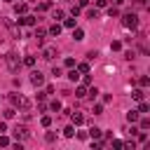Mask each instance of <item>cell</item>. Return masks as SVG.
Masks as SVG:
<instances>
[{
  "mask_svg": "<svg viewBox=\"0 0 150 150\" xmlns=\"http://www.w3.org/2000/svg\"><path fill=\"white\" fill-rule=\"evenodd\" d=\"M19 23H21V26H35V23H38V19H35L33 14H21Z\"/></svg>",
  "mask_w": 150,
  "mask_h": 150,
  "instance_id": "6",
  "label": "cell"
},
{
  "mask_svg": "<svg viewBox=\"0 0 150 150\" xmlns=\"http://www.w3.org/2000/svg\"><path fill=\"white\" fill-rule=\"evenodd\" d=\"M63 66H66V68H75V59H70V56H68V59L63 61Z\"/></svg>",
  "mask_w": 150,
  "mask_h": 150,
  "instance_id": "38",
  "label": "cell"
},
{
  "mask_svg": "<svg viewBox=\"0 0 150 150\" xmlns=\"http://www.w3.org/2000/svg\"><path fill=\"white\" fill-rule=\"evenodd\" d=\"M49 108H52L54 112H59V110H61V101H52V103H49Z\"/></svg>",
  "mask_w": 150,
  "mask_h": 150,
  "instance_id": "33",
  "label": "cell"
},
{
  "mask_svg": "<svg viewBox=\"0 0 150 150\" xmlns=\"http://www.w3.org/2000/svg\"><path fill=\"white\" fill-rule=\"evenodd\" d=\"M124 59H127V61H131V59H134V52H131V49H129V52H124Z\"/></svg>",
  "mask_w": 150,
  "mask_h": 150,
  "instance_id": "43",
  "label": "cell"
},
{
  "mask_svg": "<svg viewBox=\"0 0 150 150\" xmlns=\"http://www.w3.org/2000/svg\"><path fill=\"white\" fill-rule=\"evenodd\" d=\"M21 63H23V66H28V68H33V66H35V56H30V54H28V56H23V59H21Z\"/></svg>",
  "mask_w": 150,
  "mask_h": 150,
  "instance_id": "18",
  "label": "cell"
},
{
  "mask_svg": "<svg viewBox=\"0 0 150 150\" xmlns=\"http://www.w3.org/2000/svg\"><path fill=\"white\" fill-rule=\"evenodd\" d=\"M40 124H42L45 129H49V127H52V117H49V115H42V117H40Z\"/></svg>",
  "mask_w": 150,
  "mask_h": 150,
  "instance_id": "22",
  "label": "cell"
},
{
  "mask_svg": "<svg viewBox=\"0 0 150 150\" xmlns=\"http://www.w3.org/2000/svg\"><path fill=\"white\" fill-rule=\"evenodd\" d=\"M30 84L33 87H42L45 84V75L40 70H30Z\"/></svg>",
  "mask_w": 150,
  "mask_h": 150,
  "instance_id": "4",
  "label": "cell"
},
{
  "mask_svg": "<svg viewBox=\"0 0 150 150\" xmlns=\"http://www.w3.org/2000/svg\"><path fill=\"white\" fill-rule=\"evenodd\" d=\"M9 103H12L14 108H21V103H23V96H21L19 91H12V94H9Z\"/></svg>",
  "mask_w": 150,
  "mask_h": 150,
  "instance_id": "7",
  "label": "cell"
},
{
  "mask_svg": "<svg viewBox=\"0 0 150 150\" xmlns=\"http://www.w3.org/2000/svg\"><path fill=\"white\" fill-rule=\"evenodd\" d=\"M143 96H145L143 89H134V91H131V98H134V101H143Z\"/></svg>",
  "mask_w": 150,
  "mask_h": 150,
  "instance_id": "20",
  "label": "cell"
},
{
  "mask_svg": "<svg viewBox=\"0 0 150 150\" xmlns=\"http://www.w3.org/2000/svg\"><path fill=\"white\" fill-rule=\"evenodd\" d=\"M75 96H77V98H84V96H87V84L75 87Z\"/></svg>",
  "mask_w": 150,
  "mask_h": 150,
  "instance_id": "16",
  "label": "cell"
},
{
  "mask_svg": "<svg viewBox=\"0 0 150 150\" xmlns=\"http://www.w3.org/2000/svg\"><path fill=\"white\" fill-rule=\"evenodd\" d=\"M73 40H77V42H80V40H84V30L75 26V28H73Z\"/></svg>",
  "mask_w": 150,
  "mask_h": 150,
  "instance_id": "14",
  "label": "cell"
},
{
  "mask_svg": "<svg viewBox=\"0 0 150 150\" xmlns=\"http://www.w3.org/2000/svg\"><path fill=\"white\" fill-rule=\"evenodd\" d=\"M52 19H54V21H63V19H66V12H63V9H54V12H52Z\"/></svg>",
  "mask_w": 150,
  "mask_h": 150,
  "instance_id": "13",
  "label": "cell"
},
{
  "mask_svg": "<svg viewBox=\"0 0 150 150\" xmlns=\"http://www.w3.org/2000/svg\"><path fill=\"white\" fill-rule=\"evenodd\" d=\"M87 96H89V98H96V96H98V89H96V87H89V89H87Z\"/></svg>",
  "mask_w": 150,
  "mask_h": 150,
  "instance_id": "31",
  "label": "cell"
},
{
  "mask_svg": "<svg viewBox=\"0 0 150 150\" xmlns=\"http://www.w3.org/2000/svg\"><path fill=\"white\" fill-rule=\"evenodd\" d=\"M108 14H110V16H117V14H120V9H117L115 5H110V7H108Z\"/></svg>",
  "mask_w": 150,
  "mask_h": 150,
  "instance_id": "37",
  "label": "cell"
},
{
  "mask_svg": "<svg viewBox=\"0 0 150 150\" xmlns=\"http://www.w3.org/2000/svg\"><path fill=\"white\" fill-rule=\"evenodd\" d=\"M2 131H7V124H5V122H0V134H2Z\"/></svg>",
  "mask_w": 150,
  "mask_h": 150,
  "instance_id": "48",
  "label": "cell"
},
{
  "mask_svg": "<svg viewBox=\"0 0 150 150\" xmlns=\"http://www.w3.org/2000/svg\"><path fill=\"white\" fill-rule=\"evenodd\" d=\"M33 38H35V42H38V45L42 47V45H45V38H47V30H45V28H38Z\"/></svg>",
  "mask_w": 150,
  "mask_h": 150,
  "instance_id": "9",
  "label": "cell"
},
{
  "mask_svg": "<svg viewBox=\"0 0 150 150\" xmlns=\"http://www.w3.org/2000/svg\"><path fill=\"white\" fill-rule=\"evenodd\" d=\"M68 80H73V82H77V80H80V73H77V68H70V70H68Z\"/></svg>",
  "mask_w": 150,
  "mask_h": 150,
  "instance_id": "19",
  "label": "cell"
},
{
  "mask_svg": "<svg viewBox=\"0 0 150 150\" xmlns=\"http://www.w3.org/2000/svg\"><path fill=\"white\" fill-rule=\"evenodd\" d=\"M47 9H52V2H49V0H45V2L38 5V12H47Z\"/></svg>",
  "mask_w": 150,
  "mask_h": 150,
  "instance_id": "25",
  "label": "cell"
},
{
  "mask_svg": "<svg viewBox=\"0 0 150 150\" xmlns=\"http://www.w3.org/2000/svg\"><path fill=\"white\" fill-rule=\"evenodd\" d=\"M96 56H98V54H96L94 49H91V52H87V59H89V61H91V59H96Z\"/></svg>",
  "mask_w": 150,
  "mask_h": 150,
  "instance_id": "44",
  "label": "cell"
},
{
  "mask_svg": "<svg viewBox=\"0 0 150 150\" xmlns=\"http://www.w3.org/2000/svg\"><path fill=\"white\" fill-rule=\"evenodd\" d=\"M63 136H66V138H73V136H75V127H73V124H68V127L63 129Z\"/></svg>",
  "mask_w": 150,
  "mask_h": 150,
  "instance_id": "24",
  "label": "cell"
},
{
  "mask_svg": "<svg viewBox=\"0 0 150 150\" xmlns=\"http://www.w3.org/2000/svg\"><path fill=\"white\" fill-rule=\"evenodd\" d=\"M122 23H124V28L136 30V28H138V16H136V12H127V14L122 16Z\"/></svg>",
  "mask_w": 150,
  "mask_h": 150,
  "instance_id": "2",
  "label": "cell"
},
{
  "mask_svg": "<svg viewBox=\"0 0 150 150\" xmlns=\"http://www.w3.org/2000/svg\"><path fill=\"white\" fill-rule=\"evenodd\" d=\"M77 5H80V7H87V5H89V0H77Z\"/></svg>",
  "mask_w": 150,
  "mask_h": 150,
  "instance_id": "47",
  "label": "cell"
},
{
  "mask_svg": "<svg viewBox=\"0 0 150 150\" xmlns=\"http://www.w3.org/2000/svg\"><path fill=\"white\" fill-rule=\"evenodd\" d=\"M68 115H70V120H73V124H75V127L84 124V115H82V112H77V110H70Z\"/></svg>",
  "mask_w": 150,
  "mask_h": 150,
  "instance_id": "8",
  "label": "cell"
},
{
  "mask_svg": "<svg viewBox=\"0 0 150 150\" xmlns=\"http://www.w3.org/2000/svg\"><path fill=\"white\" fill-rule=\"evenodd\" d=\"M134 7L143 9V7H148V0H134Z\"/></svg>",
  "mask_w": 150,
  "mask_h": 150,
  "instance_id": "36",
  "label": "cell"
},
{
  "mask_svg": "<svg viewBox=\"0 0 150 150\" xmlns=\"http://www.w3.org/2000/svg\"><path fill=\"white\" fill-rule=\"evenodd\" d=\"M87 134H89V138H94V141H96V138H101V136H103V131H101V129H98V127H91V129H89V131H87Z\"/></svg>",
  "mask_w": 150,
  "mask_h": 150,
  "instance_id": "12",
  "label": "cell"
},
{
  "mask_svg": "<svg viewBox=\"0 0 150 150\" xmlns=\"http://www.w3.org/2000/svg\"><path fill=\"white\" fill-rule=\"evenodd\" d=\"M110 49H112V52H120V49H122V42H120V40H112V42H110Z\"/></svg>",
  "mask_w": 150,
  "mask_h": 150,
  "instance_id": "29",
  "label": "cell"
},
{
  "mask_svg": "<svg viewBox=\"0 0 150 150\" xmlns=\"http://www.w3.org/2000/svg\"><path fill=\"white\" fill-rule=\"evenodd\" d=\"M110 141H112V138H110ZM112 148H124V143H122V141H112Z\"/></svg>",
  "mask_w": 150,
  "mask_h": 150,
  "instance_id": "46",
  "label": "cell"
},
{
  "mask_svg": "<svg viewBox=\"0 0 150 150\" xmlns=\"http://www.w3.org/2000/svg\"><path fill=\"white\" fill-rule=\"evenodd\" d=\"M138 115H141L138 110H129V112H127V122H131V124L138 122Z\"/></svg>",
  "mask_w": 150,
  "mask_h": 150,
  "instance_id": "17",
  "label": "cell"
},
{
  "mask_svg": "<svg viewBox=\"0 0 150 150\" xmlns=\"http://www.w3.org/2000/svg\"><path fill=\"white\" fill-rule=\"evenodd\" d=\"M7 145H12L9 136H0V148H7Z\"/></svg>",
  "mask_w": 150,
  "mask_h": 150,
  "instance_id": "32",
  "label": "cell"
},
{
  "mask_svg": "<svg viewBox=\"0 0 150 150\" xmlns=\"http://www.w3.org/2000/svg\"><path fill=\"white\" fill-rule=\"evenodd\" d=\"M103 7H108V0H96V9H103Z\"/></svg>",
  "mask_w": 150,
  "mask_h": 150,
  "instance_id": "41",
  "label": "cell"
},
{
  "mask_svg": "<svg viewBox=\"0 0 150 150\" xmlns=\"http://www.w3.org/2000/svg\"><path fill=\"white\" fill-rule=\"evenodd\" d=\"M91 110H94V115H103V105H101V103H96Z\"/></svg>",
  "mask_w": 150,
  "mask_h": 150,
  "instance_id": "39",
  "label": "cell"
},
{
  "mask_svg": "<svg viewBox=\"0 0 150 150\" xmlns=\"http://www.w3.org/2000/svg\"><path fill=\"white\" fill-rule=\"evenodd\" d=\"M61 28H63V26H61V23H59V21H54V23H52V26H49V30H47V33H49V35H54V38H56V35H59V33H61Z\"/></svg>",
  "mask_w": 150,
  "mask_h": 150,
  "instance_id": "10",
  "label": "cell"
},
{
  "mask_svg": "<svg viewBox=\"0 0 150 150\" xmlns=\"http://www.w3.org/2000/svg\"><path fill=\"white\" fill-rule=\"evenodd\" d=\"M5 63H7V68H9L12 73H16V70L21 68V59H19L16 52H7V54H5Z\"/></svg>",
  "mask_w": 150,
  "mask_h": 150,
  "instance_id": "1",
  "label": "cell"
},
{
  "mask_svg": "<svg viewBox=\"0 0 150 150\" xmlns=\"http://www.w3.org/2000/svg\"><path fill=\"white\" fill-rule=\"evenodd\" d=\"M80 9H82V7H80V5H75V7L70 9V14H73V16H77V14H80Z\"/></svg>",
  "mask_w": 150,
  "mask_h": 150,
  "instance_id": "42",
  "label": "cell"
},
{
  "mask_svg": "<svg viewBox=\"0 0 150 150\" xmlns=\"http://www.w3.org/2000/svg\"><path fill=\"white\" fill-rule=\"evenodd\" d=\"M54 138H56L54 131H47V134H45V141H47V143H54Z\"/></svg>",
  "mask_w": 150,
  "mask_h": 150,
  "instance_id": "34",
  "label": "cell"
},
{
  "mask_svg": "<svg viewBox=\"0 0 150 150\" xmlns=\"http://www.w3.org/2000/svg\"><path fill=\"white\" fill-rule=\"evenodd\" d=\"M56 54H59L56 47H42V59H45V61H54Z\"/></svg>",
  "mask_w": 150,
  "mask_h": 150,
  "instance_id": "5",
  "label": "cell"
},
{
  "mask_svg": "<svg viewBox=\"0 0 150 150\" xmlns=\"http://www.w3.org/2000/svg\"><path fill=\"white\" fill-rule=\"evenodd\" d=\"M77 138H82V141H84V138H89V134H87V131H77Z\"/></svg>",
  "mask_w": 150,
  "mask_h": 150,
  "instance_id": "45",
  "label": "cell"
},
{
  "mask_svg": "<svg viewBox=\"0 0 150 150\" xmlns=\"http://www.w3.org/2000/svg\"><path fill=\"white\" fill-rule=\"evenodd\" d=\"M87 16H89L91 21H94V19H98V9H96V7H91V9H87Z\"/></svg>",
  "mask_w": 150,
  "mask_h": 150,
  "instance_id": "26",
  "label": "cell"
},
{
  "mask_svg": "<svg viewBox=\"0 0 150 150\" xmlns=\"http://www.w3.org/2000/svg\"><path fill=\"white\" fill-rule=\"evenodd\" d=\"M138 129H141V131H148V129H150V120H148V117H143V120L138 122Z\"/></svg>",
  "mask_w": 150,
  "mask_h": 150,
  "instance_id": "23",
  "label": "cell"
},
{
  "mask_svg": "<svg viewBox=\"0 0 150 150\" xmlns=\"http://www.w3.org/2000/svg\"><path fill=\"white\" fill-rule=\"evenodd\" d=\"M112 5H115V7H120V5H124V0H112Z\"/></svg>",
  "mask_w": 150,
  "mask_h": 150,
  "instance_id": "49",
  "label": "cell"
},
{
  "mask_svg": "<svg viewBox=\"0 0 150 150\" xmlns=\"http://www.w3.org/2000/svg\"><path fill=\"white\" fill-rule=\"evenodd\" d=\"M148 110H150V105H148L145 101H138V112H143V115H145Z\"/></svg>",
  "mask_w": 150,
  "mask_h": 150,
  "instance_id": "27",
  "label": "cell"
},
{
  "mask_svg": "<svg viewBox=\"0 0 150 150\" xmlns=\"http://www.w3.org/2000/svg\"><path fill=\"white\" fill-rule=\"evenodd\" d=\"M63 26H66V28H75V16H70V19H63Z\"/></svg>",
  "mask_w": 150,
  "mask_h": 150,
  "instance_id": "28",
  "label": "cell"
},
{
  "mask_svg": "<svg viewBox=\"0 0 150 150\" xmlns=\"http://www.w3.org/2000/svg\"><path fill=\"white\" fill-rule=\"evenodd\" d=\"M12 136H14V141H26V138L30 136V131H28L26 124H16V127L12 129Z\"/></svg>",
  "mask_w": 150,
  "mask_h": 150,
  "instance_id": "3",
  "label": "cell"
},
{
  "mask_svg": "<svg viewBox=\"0 0 150 150\" xmlns=\"http://www.w3.org/2000/svg\"><path fill=\"white\" fill-rule=\"evenodd\" d=\"M138 84H141V87H148V84H150V77H148V75H141V77H138Z\"/></svg>",
  "mask_w": 150,
  "mask_h": 150,
  "instance_id": "30",
  "label": "cell"
},
{
  "mask_svg": "<svg viewBox=\"0 0 150 150\" xmlns=\"http://www.w3.org/2000/svg\"><path fill=\"white\" fill-rule=\"evenodd\" d=\"M136 136H138V143H145V141H148V134H145V131H141V129H138V134H136Z\"/></svg>",
  "mask_w": 150,
  "mask_h": 150,
  "instance_id": "35",
  "label": "cell"
},
{
  "mask_svg": "<svg viewBox=\"0 0 150 150\" xmlns=\"http://www.w3.org/2000/svg\"><path fill=\"white\" fill-rule=\"evenodd\" d=\"M14 12H16V14H28V5H26V2H16V5H14Z\"/></svg>",
  "mask_w": 150,
  "mask_h": 150,
  "instance_id": "11",
  "label": "cell"
},
{
  "mask_svg": "<svg viewBox=\"0 0 150 150\" xmlns=\"http://www.w3.org/2000/svg\"><path fill=\"white\" fill-rule=\"evenodd\" d=\"M2 115H5V120H12V117L16 115V108H14V105H9V108H7V110H5Z\"/></svg>",
  "mask_w": 150,
  "mask_h": 150,
  "instance_id": "21",
  "label": "cell"
},
{
  "mask_svg": "<svg viewBox=\"0 0 150 150\" xmlns=\"http://www.w3.org/2000/svg\"><path fill=\"white\" fill-rule=\"evenodd\" d=\"M75 68H77V73H80V75L89 73V63H87V61H82V63H75Z\"/></svg>",
  "mask_w": 150,
  "mask_h": 150,
  "instance_id": "15",
  "label": "cell"
},
{
  "mask_svg": "<svg viewBox=\"0 0 150 150\" xmlns=\"http://www.w3.org/2000/svg\"><path fill=\"white\" fill-rule=\"evenodd\" d=\"M52 75H54V77H61V75H63V70H61V68H56V66H54V68H52Z\"/></svg>",
  "mask_w": 150,
  "mask_h": 150,
  "instance_id": "40",
  "label": "cell"
}]
</instances>
